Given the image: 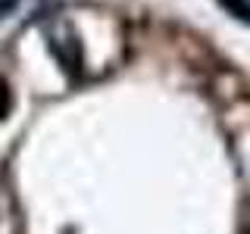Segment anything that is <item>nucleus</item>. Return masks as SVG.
I'll return each mask as SVG.
<instances>
[{
    "mask_svg": "<svg viewBox=\"0 0 250 234\" xmlns=\"http://www.w3.org/2000/svg\"><path fill=\"white\" fill-rule=\"evenodd\" d=\"M219 3H222L229 13H234L241 22H250V3L247 0H219Z\"/></svg>",
    "mask_w": 250,
    "mask_h": 234,
    "instance_id": "nucleus-1",
    "label": "nucleus"
},
{
    "mask_svg": "<svg viewBox=\"0 0 250 234\" xmlns=\"http://www.w3.org/2000/svg\"><path fill=\"white\" fill-rule=\"evenodd\" d=\"M10 113V91H6V81L0 78V119Z\"/></svg>",
    "mask_w": 250,
    "mask_h": 234,
    "instance_id": "nucleus-2",
    "label": "nucleus"
}]
</instances>
